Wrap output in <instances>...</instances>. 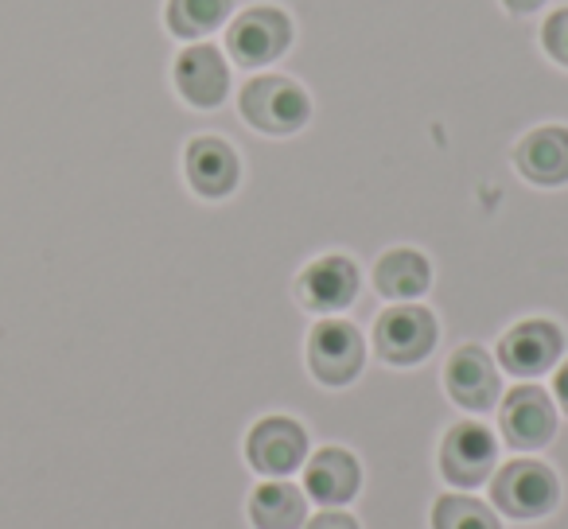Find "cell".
Instances as JSON below:
<instances>
[{"mask_svg":"<svg viewBox=\"0 0 568 529\" xmlns=\"http://www.w3.org/2000/svg\"><path fill=\"white\" fill-rule=\"evenodd\" d=\"M242 459L261 479H288L308 459V428L288 413H265L245 428Z\"/></svg>","mask_w":568,"mask_h":529,"instance_id":"3957f363","label":"cell"},{"mask_svg":"<svg viewBox=\"0 0 568 529\" xmlns=\"http://www.w3.org/2000/svg\"><path fill=\"white\" fill-rule=\"evenodd\" d=\"M175 90L187 105L195 110H214L226 102L230 94V67L214 43H191L187 51H180L175 59Z\"/></svg>","mask_w":568,"mask_h":529,"instance_id":"4fadbf2b","label":"cell"},{"mask_svg":"<svg viewBox=\"0 0 568 529\" xmlns=\"http://www.w3.org/2000/svg\"><path fill=\"white\" fill-rule=\"evenodd\" d=\"M304 529H363V518L347 510H320L316 518L304 521Z\"/></svg>","mask_w":568,"mask_h":529,"instance_id":"44dd1931","label":"cell"},{"mask_svg":"<svg viewBox=\"0 0 568 529\" xmlns=\"http://www.w3.org/2000/svg\"><path fill=\"white\" fill-rule=\"evenodd\" d=\"M230 9H234V0H168L164 20L180 40H203L226 24Z\"/></svg>","mask_w":568,"mask_h":529,"instance_id":"d6986e66","label":"cell"},{"mask_svg":"<svg viewBox=\"0 0 568 529\" xmlns=\"http://www.w3.org/2000/svg\"><path fill=\"white\" fill-rule=\"evenodd\" d=\"M498 467V436L483 420H452L436 448V475L456 490L490 482Z\"/></svg>","mask_w":568,"mask_h":529,"instance_id":"277c9868","label":"cell"},{"mask_svg":"<svg viewBox=\"0 0 568 529\" xmlns=\"http://www.w3.org/2000/svg\"><path fill=\"white\" fill-rule=\"evenodd\" d=\"M293 43V20L276 4H253L230 20L226 48L237 67H268Z\"/></svg>","mask_w":568,"mask_h":529,"instance_id":"9c48e42d","label":"cell"},{"mask_svg":"<svg viewBox=\"0 0 568 529\" xmlns=\"http://www.w3.org/2000/svg\"><path fill=\"white\" fill-rule=\"evenodd\" d=\"M541 43H545V51H549L552 63L568 67V4H565V9H557V12H549V17H545Z\"/></svg>","mask_w":568,"mask_h":529,"instance_id":"ffe728a7","label":"cell"},{"mask_svg":"<svg viewBox=\"0 0 568 529\" xmlns=\"http://www.w3.org/2000/svg\"><path fill=\"white\" fill-rule=\"evenodd\" d=\"M237 110L265 136H293L312 118V102L304 87L284 79V74H253L237 94Z\"/></svg>","mask_w":568,"mask_h":529,"instance_id":"7a4b0ae2","label":"cell"},{"mask_svg":"<svg viewBox=\"0 0 568 529\" xmlns=\"http://www.w3.org/2000/svg\"><path fill=\"white\" fill-rule=\"evenodd\" d=\"M374 288H378L382 301L413 304L433 288V265L413 245H394L374 261Z\"/></svg>","mask_w":568,"mask_h":529,"instance_id":"2e32d148","label":"cell"},{"mask_svg":"<svg viewBox=\"0 0 568 529\" xmlns=\"http://www.w3.org/2000/svg\"><path fill=\"white\" fill-rule=\"evenodd\" d=\"M304 495L320 502V510H339L363 495V459L343 444H324L316 456L304 459Z\"/></svg>","mask_w":568,"mask_h":529,"instance_id":"7c38bea8","label":"cell"},{"mask_svg":"<svg viewBox=\"0 0 568 529\" xmlns=\"http://www.w3.org/2000/svg\"><path fill=\"white\" fill-rule=\"evenodd\" d=\"M495 355L498 366L506 374H514V378H541V374L557 370L560 355H565V332L545 316L518 319V324L503 332Z\"/></svg>","mask_w":568,"mask_h":529,"instance_id":"30bf717a","label":"cell"},{"mask_svg":"<svg viewBox=\"0 0 568 529\" xmlns=\"http://www.w3.org/2000/svg\"><path fill=\"white\" fill-rule=\"evenodd\" d=\"M514 167L534 187L568 183V125H537L514 144Z\"/></svg>","mask_w":568,"mask_h":529,"instance_id":"9a60e30c","label":"cell"},{"mask_svg":"<svg viewBox=\"0 0 568 529\" xmlns=\"http://www.w3.org/2000/svg\"><path fill=\"white\" fill-rule=\"evenodd\" d=\"M245 518H250L253 529H304L308 495L288 479H265L245 498Z\"/></svg>","mask_w":568,"mask_h":529,"instance_id":"e0dca14e","label":"cell"},{"mask_svg":"<svg viewBox=\"0 0 568 529\" xmlns=\"http://www.w3.org/2000/svg\"><path fill=\"white\" fill-rule=\"evenodd\" d=\"M506 9L510 12H518V17H526V12H537L545 4V0H503Z\"/></svg>","mask_w":568,"mask_h":529,"instance_id":"603a6c76","label":"cell"},{"mask_svg":"<svg viewBox=\"0 0 568 529\" xmlns=\"http://www.w3.org/2000/svg\"><path fill=\"white\" fill-rule=\"evenodd\" d=\"M560 495H565L560 475L545 459H506L490 475V506L498 510V518L521 521V526L552 518Z\"/></svg>","mask_w":568,"mask_h":529,"instance_id":"6da1fadb","label":"cell"},{"mask_svg":"<svg viewBox=\"0 0 568 529\" xmlns=\"http://www.w3.org/2000/svg\"><path fill=\"white\" fill-rule=\"evenodd\" d=\"M444 389H448L456 409L471 413V417H487L503 401V374H498V363L487 347L464 343L444 363Z\"/></svg>","mask_w":568,"mask_h":529,"instance_id":"52a82bcc","label":"cell"},{"mask_svg":"<svg viewBox=\"0 0 568 529\" xmlns=\"http://www.w3.org/2000/svg\"><path fill=\"white\" fill-rule=\"evenodd\" d=\"M296 301L301 308L320 312V316H339L358 301L363 288V273L347 253H324V257L308 261L296 277Z\"/></svg>","mask_w":568,"mask_h":529,"instance_id":"8fae6325","label":"cell"},{"mask_svg":"<svg viewBox=\"0 0 568 529\" xmlns=\"http://www.w3.org/2000/svg\"><path fill=\"white\" fill-rule=\"evenodd\" d=\"M183 175L199 199H226L242 183V160L222 136H195L183 152Z\"/></svg>","mask_w":568,"mask_h":529,"instance_id":"5bb4252c","label":"cell"},{"mask_svg":"<svg viewBox=\"0 0 568 529\" xmlns=\"http://www.w3.org/2000/svg\"><path fill=\"white\" fill-rule=\"evenodd\" d=\"M304 355H308V370L320 386L343 389L363 374L366 339H363V332H358V324H351V319L324 316L320 324H312Z\"/></svg>","mask_w":568,"mask_h":529,"instance_id":"5b68a950","label":"cell"},{"mask_svg":"<svg viewBox=\"0 0 568 529\" xmlns=\"http://www.w3.org/2000/svg\"><path fill=\"white\" fill-rule=\"evenodd\" d=\"M498 436L514 451H541L557 436V401L534 382H521L498 401Z\"/></svg>","mask_w":568,"mask_h":529,"instance_id":"ba28073f","label":"cell"},{"mask_svg":"<svg viewBox=\"0 0 568 529\" xmlns=\"http://www.w3.org/2000/svg\"><path fill=\"white\" fill-rule=\"evenodd\" d=\"M552 401H557V409L568 417V358L557 363V370H552Z\"/></svg>","mask_w":568,"mask_h":529,"instance_id":"7402d4cb","label":"cell"},{"mask_svg":"<svg viewBox=\"0 0 568 529\" xmlns=\"http://www.w3.org/2000/svg\"><path fill=\"white\" fill-rule=\"evenodd\" d=\"M428 529H503V518L483 498L467 495V490H448V495H436L428 506Z\"/></svg>","mask_w":568,"mask_h":529,"instance_id":"ac0fdd59","label":"cell"},{"mask_svg":"<svg viewBox=\"0 0 568 529\" xmlns=\"http://www.w3.org/2000/svg\"><path fill=\"white\" fill-rule=\"evenodd\" d=\"M371 339H374V355L382 363L397 366V370H409V366H420L436 350L440 324H436V316L425 304H394V308H386L374 319Z\"/></svg>","mask_w":568,"mask_h":529,"instance_id":"8992f818","label":"cell"}]
</instances>
